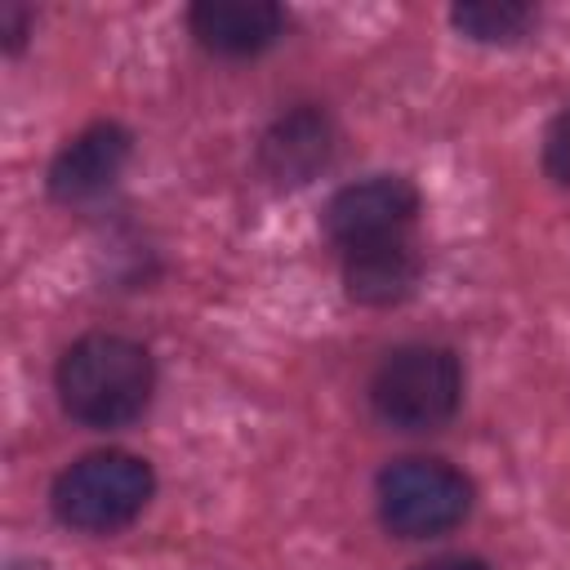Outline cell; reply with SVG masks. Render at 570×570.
<instances>
[{
  "label": "cell",
  "mask_w": 570,
  "mask_h": 570,
  "mask_svg": "<svg viewBox=\"0 0 570 570\" xmlns=\"http://www.w3.org/2000/svg\"><path fill=\"white\" fill-rule=\"evenodd\" d=\"M53 392L67 419L94 432H120L138 423L156 396V361L129 334H80L53 365Z\"/></svg>",
  "instance_id": "cell-1"
},
{
  "label": "cell",
  "mask_w": 570,
  "mask_h": 570,
  "mask_svg": "<svg viewBox=\"0 0 570 570\" xmlns=\"http://www.w3.org/2000/svg\"><path fill=\"white\" fill-rule=\"evenodd\" d=\"M463 405V361L445 343H401L370 374V410L392 432H436Z\"/></svg>",
  "instance_id": "cell-2"
},
{
  "label": "cell",
  "mask_w": 570,
  "mask_h": 570,
  "mask_svg": "<svg viewBox=\"0 0 570 570\" xmlns=\"http://www.w3.org/2000/svg\"><path fill=\"white\" fill-rule=\"evenodd\" d=\"M156 494V472L142 454L94 450L67 463L49 485V508L67 530L116 534L142 517Z\"/></svg>",
  "instance_id": "cell-3"
},
{
  "label": "cell",
  "mask_w": 570,
  "mask_h": 570,
  "mask_svg": "<svg viewBox=\"0 0 570 570\" xmlns=\"http://www.w3.org/2000/svg\"><path fill=\"white\" fill-rule=\"evenodd\" d=\"M476 503V485L463 468L432 459V454H405L379 468L374 476V508L383 530L396 539H436L468 521Z\"/></svg>",
  "instance_id": "cell-4"
},
{
  "label": "cell",
  "mask_w": 570,
  "mask_h": 570,
  "mask_svg": "<svg viewBox=\"0 0 570 570\" xmlns=\"http://www.w3.org/2000/svg\"><path fill=\"white\" fill-rule=\"evenodd\" d=\"M419 187L405 174H370L356 183H343L330 200H325V236L347 254L374 240H392V236H410L414 218H419Z\"/></svg>",
  "instance_id": "cell-5"
},
{
  "label": "cell",
  "mask_w": 570,
  "mask_h": 570,
  "mask_svg": "<svg viewBox=\"0 0 570 570\" xmlns=\"http://www.w3.org/2000/svg\"><path fill=\"white\" fill-rule=\"evenodd\" d=\"M129 156H134V134L120 120H94L58 147L45 187L58 205H89L116 187Z\"/></svg>",
  "instance_id": "cell-6"
},
{
  "label": "cell",
  "mask_w": 570,
  "mask_h": 570,
  "mask_svg": "<svg viewBox=\"0 0 570 570\" xmlns=\"http://www.w3.org/2000/svg\"><path fill=\"white\" fill-rule=\"evenodd\" d=\"M334 147H338V129H334L330 111L316 102H298L263 129L258 174L272 187H307L316 174L330 169Z\"/></svg>",
  "instance_id": "cell-7"
},
{
  "label": "cell",
  "mask_w": 570,
  "mask_h": 570,
  "mask_svg": "<svg viewBox=\"0 0 570 570\" xmlns=\"http://www.w3.org/2000/svg\"><path fill=\"white\" fill-rule=\"evenodd\" d=\"M289 27V13L276 0H196L187 9V31L205 53L218 58H258Z\"/></svg>",
  "instance_id": "cell-8"
},
{
  "label": "cell",
  "mask_w": 570,
  "mask_h": 570,
  "mask_svg": "<svg viewBox=\"0 0 570 570\" xmlns=\"http://www.w3.org/2000/svg\"><path fill=\"white\" fill-rule=\"evenodd\" d=\"M423 254L410 236L374 240L343 254V294L356 307H396L419 289Z\"/></svg>",
  "instance_id": "cell-9"
},
{
  "label": "cell",
  "mask_w": 570,
  "mask_h": 570,
  "mask_svg": "<svg viewBox=\"0 0 570 570\" xmlns=\"http://www.w3.org/2000/svg\"><path fill=\"white\" fill-rule=\"evenodd\" d=\"M539 9L521 0H463L450 9V27L476 45H517L534 31Z\"/></svg>",
  "instance_id": "cell-10"
},
{
  "label": "cell",
  "mask_w": 570,
  "mask_h": 570,
  "mask_svg": "<svg viewBox=\"0 0 570 570\" xmlns=\"http://www.w3.org/2000/svg\"><path fill=\"white\" fill-rule=\"evenodd\" d=\"M543 174L557 187H570V107H561L543 129Z\"/></svg>",
  "instance_id": "cell-11"
},
{
  "label": "cell",
  "mask_w": 570,
  "mask_h": 570,
  "mask_svg": "<svg viewBox=\"0 0 570 570\" xmlns=\"http://www.w3.org/2000/svg\"><path fill=\"white\" fill-rule=\"evenodd\" d=\"M31 27H36V13H31L27 4H18V0H4V4H0V36H4V53H18V49L27 45V36H31Z\"/></svg>",
  "instance_id": "cell-12"
},
{
  "label": "cell",
  "mask_w": 570,
  "mask_h": 570,
  "mask_svg": "<svg viewBox=\"0 0 570 570\" xmlns=\"http://www.w3.org/2000/svg\"><path fill=\"white\" fill-rule=\"evenodd\" d=\"M414 570H494V566L481 561V557H468V552H450V557H432V561H423Z\"/></svg>",
  "instance_id": "cell-13"
}]
</instances>
